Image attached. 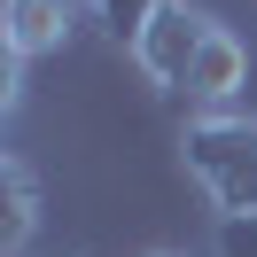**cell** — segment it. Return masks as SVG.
Listing matches in <instances>:
<instances>
[{
	"label": "cell",
	"mask_w": 257,
	"mask_h": 257,
	"mask_svg": "<svg viewBox=\"0 0 257 257\" xmlns=\"http://www.w3.org/2000/svg\"><path fill=\"white\" fill-rule=\"evenodd\" d=\"M187 172L218 203V218L257 210V117H187Z\"/></svg>",
	"instance_id": "cell-1"
},
{
	"label": "cell",
	"mask_w": 257,
	"mask_h": 257,
	"mask_svg": "<svg viewBox=\"0 0 257 257\" xmlns=\"http://www.w3.org/2000/svg\"><path fill=\"white\" fill-rule=\"evenodd\" d=\"M210 24H218V16H203L195 0H164V8H156V24L133 39V63H141V78L156 86V94H172V101L187 94V70H195V55H203Z\"/></svg>",
	"instance_id": "cell-2"
},
{
	"label": "cell",
	"mask_w": 257,
	"mask_h": 257,
	"mask_svg": "<svg viewBox=\"0 0 257 257\" xmlns=\"http://www.w3.org/2000/svg\"><path fill=\"white\" fill-rule=\"evenodd\" d=\"M241 86H249V47H241L226 24H210V39H203V55H195L187 94H179V101H187L195 117H234Z\"/></svg>",
	"instance_id": "cell-3"
},
{
	"label": "cell",
	"mask_w": 257,
	"mask_h": 257,
	"mask_svg": "<svg viewBox=\"0 0 257 257\" xmlns=\"http://www.w3.org/2000/svg\"><path fill=\"white\" fill-rule=\"evenodd\" d=\"M78 32V0H8V55L39 63V55H63Z\"/></svg>",
	"instance_id": "cell-4"
},
{
	"label": "cell",
	"mask_w": 257,
	"mask_h": 257,
	"mask_svg": "<svg viewBox=\"0 0 257 257\" xmlns=\"http://www.w3.org/2000/svg\"><path fill=\"white\" fill-rule=\"evenodd\" d=\"M0 187H8L0 249H8V257H24V249H32V234H39V172H32L24 156H8V164H0Z\"/></svg>",
	"instance_id": "cell-5"
},
{
	"label": "cell",
	"mask_w": 257,
	"mask_h": 257,
	"mask_svg": "<svg viewBox=\"0 0 257 257\" xmlns=\"http://www.w3.org/2000/svg\"><path fill=\"white\" fill-rule=\"evenodd\" d=\"M86 8H94V24L117 39V47H133V39L156 24V8H164V0H86Z\"/></svg>",
	"instance_id": "cell-6"
},
{
	"label": "cell",
	"mask_w": 257,
	"mask_h": 257,
	"mask_svg": "<svg viewBox=\"0 0 257 257\" xmlns=\"http://www.w3.org/2000/svg\"><path fill=\"white\" fill-rule=\"evenodd\" d=\"M218 257H257V210L249 218H218Z\"/></svg>",
	"instance_id": "cell-7"
},
{
	"label": "cell",
	"mask_w": 257,
	"mask_h": 257,
	"mask_svg": "<svg viewBox=\"0 0 257 257\" xmlns=\"http://www.w3.org/2000/svg\"><path fill=\"white\" fill-rule=\"evenodd\" d=\"M148 257H187V249H148Z\"/></svg>",
	"instance_id": "cell-8"
},
{
	"label": "cell",
	"mask_w": 257,
	"mask_h": 257,
	"mask_svg": "<svg viewBox=\"0 0 257 257\" xmlns=\"http://www.w3.org/2000/svg\"><path fill=\"white\" fill-rule=\"evenodd\" d=\"M86 257H94V249H86Z\"/></svg>",
	"instance_id": "cell-9"
}]
</instances>
